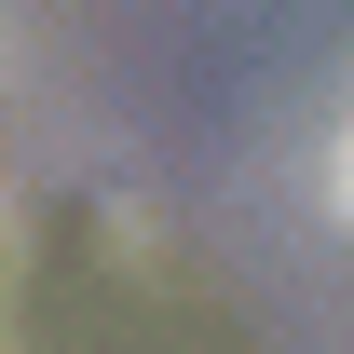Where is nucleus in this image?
Segmentation results:
<instances>
[{
  "mask_svg": "<svg viewBox=\"0 0 354 354\" xmlns=\"http://www.w3.org/2000/svg\"><path fill=\"white\" fill-rule=\"evenodd\" d=\"M313 191H327V218L354 232V82L327 95V136H313Z\"/></svg>",
  "mask_w": 354,
  "mask_h": 354,
  "instance_id": "obj_1",
  "label": "nucleus"
}]
</instances>
